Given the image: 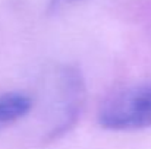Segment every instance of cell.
Instances as JSON below:
<instances>
[{"instance_id": "obj_1", "label": "cell", "mask_w": 151, "mask_h": 149, "mask_svg": "<svg viewBox=\"0 0 151 149\" xmlns=\"http://www.w3.org/2000/svg\"><path fill=\"white\" fill-rule=\"evenodd\" d=\"M99 123L109 130L151 127V83H141L110 95L99 110Z\"/></svg>"}, {"instance_id": "obj_2", "label": "cell", "mask_w": 151, "mask_h": 149, "mask_svg": "<svg viewBox=\"0 0 151 149\" xmlns=\"http://www.w3.org/2000/svg\"><path fill=\"white\" fill-rule=\"evenodd\" d=\"M57 85L59 95V117L49 132V139L54 140L65 135L76 121L85 98V85L81 72L76 67L65 66L59 70Z\"/></svg>"}, {"instance_id": "obj_3", "label": "cell", "mask_w": 151, "mask_h": 149, "mask_svg": "<svg viewBox=\"0 0 151 149\" xmlns=\"http://www.w3.org/2000/svg\"><path fill=\"white\" fill-rule=\"evenodd\" d=\"M31 98L21 92H10L0 97V126L13 123L31 110Z\"/></svg>"}, {"instance_id": "obj_4", "label": "cell", "mask_w": 151, "mask_h": 149, "mask_svg": "<svg viewBox=\"0 0 151 149\" xmlns=\"http://www.w3.org/2000/svg\"><path fill=\"white\" fill-rule=\"evenodd\" d=\"M56 3H66V4H72V3H81L85 0H54Z\"/></svg>"}]
</instances>
